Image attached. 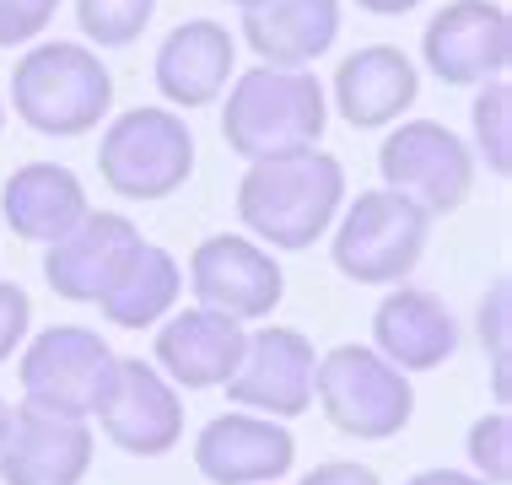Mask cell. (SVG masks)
Wrapping results in <instances>:
<instances>
[{"label":"cell","instance_id":"cell-1","mask_svg":"<svg viewBox=\"0 0 512 485\" xmlns=\"http://www.w3.org/2000/svg\"><path fill=\"white\" fill-rule=\"evenodd\" d=\"M340 205H345V168L324 146L248 162L238 184V221L248 227V238L281 248V254L313 248L335 227Z\"/></svg>","mask_w":512,"mask_h":485},{"label":"cell","instance_id":"cell-2","mask_svg":"<svg viewBox=\"0 0 512 485\" xmlns=\"http://www.w3.org/2000/svg\"><path fill=\"white\" fill-rule=\"evenodd\" d=\"M329 119V92L313 71H281V65H254L232 81L221 103V141L238 157H292V151L318 146Z\"/></svg>","mask_w":512,"mask_h":485},{"label":"cell","instance_id":"cell-3","mask_svg":"<svg viewBox=\"0 0 512 485\" xmlns=\"http://www.w3.org/2000/svg\"><path fill=\"white\" fill-rule=\"evenodd\" d=\"M11 108L38 135H87L114 108V76L98 60V49L81 44H38L11 71Z\"/></svg>","mask_w":512,"mask_h":485},{"label":"cell","instance_id":"cell-4","mask_svg":"<svg viewBox=\"0 0 512 485\" xmlns=\"http://www.w3.org/2000/svg\"><path fill=\"white\" fill-rule=\"evenodd\" d=\"M432 216L399 189H367L335 216V270L356 286H399L421 265Z\"/></svg>","mask_w":512,"mask_h":485},{"label":"cell","instance_id":"cell-5","mask_svg":"<svg viewBox=\"0 0 512 485\" xmlns=\"http://www.w3.org/2000/svg\"><path fill=\"white\" fill-rule=\"evenodd\" d=\"M313 399L329 415V426L345 437L383 442L399 437L415 415V388L410 372H399L394 362H383L367 345H335L318 356L313 367Z\"/></svg>","mask_w":512,"mask_h":485},{"label":"cell","instance_id":"cell-6","mask_svg":"<svg viewBox=\"0 0 512 485\" xmlns=\"http://www.w3.org/2000/svg\"><path fill=\"white\" fill-rule=\"evenodd\" d=\"M195 173V130L173 108H130L103 130L98 178L124 200H168Z\"/></svg>","mask_w":512,"mask_h":485},{"label":"cell","instance_id":"cell-7","mask_svg":"<svg viewBox=\"0 0 512 485\" xmlns=\"http://www.w3.org/2000/svg\"><path fill=\"white\" fill-rule=\"evenodd\" d=\"M17 378H22V394L33 399V405H44L54 415H76V421H92V415L103 410L114 378H119V356L108 351V340L98 329L54 324L22 351Z\"/></svg>","mask_w":512,"mask_h":485},{"label":"cell","instance_id":"cell-8","mask_svg":"<svg viewBox=\"0 0 512 485\" xmlns=\"http://www.w3.org/2000/svg\"><path fill=\"white\" fill-rule=\"evenodd\" d=\"M378 173H383V189L410 194L426 216H448L475 189V151L448 124L410 119V124H394V135H383Z\"/></svg>","mask_w":512,"mask_h":485},{"label":"cell","instance_id":"cell-9","mask_svg":"<svg viewBox=\"0 0 512 485\" xmlns=\"http://www.w3.org/2000/svg\"><path fill=\"white\" fill-rule=\"evenodd\" d=\"M421 60L442 87H486L512 71V17L496 0H453L421 33Z\"/></svg>","mask_w":512,"mask_h":485},{"label":"cell","instance_id":"cell-10","mask_svg":"<svg viewBox=\"0 0 512 485\" xmlns=\"http://www.w3.org/2000/svg\"><path fill=\"white\" fill-rule=\"evenodd\" d=\"M189 291H195L200 308L248 324V318L281 308L286 275L275 265V248L243 238V232H216L189 254Z\"/></svg>","mask_w":512,"mask_h":485},{"label":"cell","instance_id":"cell-11","mask_svg":"<svg viewBox=\"0 0 512 485\" xmlns=\"http://www.w3.org/2000/svg\"><path fill=\"white\" fill-rule=\"evenodd\" d=\"M92 469V426L54 415L33 399L6 410L0 437V480L6 485H81Z\"/></svg>","mask_w":512,"mask_h":485},{"label":"cell","instance_id":"cell-12","mask_svg":"<svg viewBox=\"0 0 512 485\" xmlns=\"http://www.w3.org/2000/svg\"><path fill=\"white\" fill-rule=\"evenodd\" d=\"M313 367H318L313 340L302 329L270 324L243 340V362L221 388H227L232 405L292 421V415L313 410Z\"/></svg>","mask_w":512,"mask_h":485},{"label":"cell","instance_id":"cell-13","mask_svg":"<svg viewBox=\"0 0 512 485\" xmlns=\"http://www.w3.org/2000/svg\"><path fill=\"white\" fill-rule=\"evenodd\" d=\"M103 437L130 459H162L184 437V399L141 356H119V378L98 410Z\"/></svg>","mask_w":512,"mask_h":485},{"label":"cell","instance_id":"cell-14","mask_svg":"<svg viewBox=\"0 0 512 485\" xmlns=\"http://www.w3.org/2000/svg\"><path fill=\"white\" fill-rule=\"evenodd\" d=\"M141 227L114 211H87L65 238L49 243L44 254V281L54 297L65 302H103L108 286L119 281V270L130 265V254L141 248Z\"/></svg>","mask_w":512,"mask_h":485},{"label":"cell","instance_id":"cell-15","mask_svg":"<svg viewBox=\"0 0 512 485\" xmlns=\"http://www.w3.org/2000/svg\"><path fill=\"white\" fill-rule=\"evenodd\" d=\"M297 464V437L275 415L238 410L216 415L195 437V469L211 485H270L286 480Z\"/></svg>","mask_w":512,"mask_h":485},{"label":"cell","instance_id":"cell-16","mask_svg":"<svg viewBox=\"0 0 512 485\" xmlns=\"http://www.w3.org/2000/svg\"><path fill=\"white\" fill-rule=\"evenodd\" d=\"M232 65H238V38L211 17H189L162 38L151 81L173 108H205L227 92Z\"/></svg>","mask_w":512,"mask_h":485},{"label":"cell","instance_id":"cell-17","mask_svg":"<svg viewBox=\"0 0 512 485\" xmlns=\"http://www.w3.org/2000/svg\"><path fill=\"white\" fill-rule=\"evenodd\" d=\"M372 351L383 362H394L399 372H437L459 351V324L442 308L437 291L399 286L372 313Z\"/></svg>","mask_w":512,"mask_h":485},{"label":"cell","instance_id":"cell-18","mask_svg":"<svg viewBox=\"0 0 512 485\" xmlns=\"http://www.w3.org/2000/svg\"><path fill=\"white\" fill-rule=\"evenodd\" d=\"M415 92H421L415 60L394 44H367V49L345 54L335 71V87H329L340 119L351 130H389L415 103Z\"/></svg>","mask_w":512,"mask_h":485},{"label":"cell","instance_id":"cell-19","mask_svg":"<svg viewBox=\"0 0 512 485\" xmlns=\"http://www.w3.org/2000/svg\"><path fill=\"white\" fill-rule=\"evenodd\" d=\"M340 38V0H254L243 6V44L259 65L313 71Z\"/></svg>","mask_w":512,"mask_h":485},{"label":"cell","instance_id":"cell-20","mask_svg":"<svg viewBox=\"0 0 512 485\" xmlns=\"http://www.w3.org/2000/svg\"><path fill=\"white\" fill-rule=\"evenodd\" d=\"M243 324L211 308H184L157 335V372L173 388H221L243 362Z\"/></svg>","mask_w":512,"mask_h":485},{"label":"cell","instance_id":"cell-21","mask_svg":"<svg viewBox=\"0 0 512 485\" xmlns=\"http://www.w3.org/2000/svg\"><path fill=\"white\" fill-rule=\"evenodd\" d=\"M87 211L92 205H87L81 178L71 168H60V162H27V168H17L6 178V189H0V216H6V227L27 243H44V248L54 238H65Z\"/></svg>","mask_w":512,"mask_h":485},{"label":"cell","instance_id":"cell-22","mask_svg":"<svg viewBox=\"0 0 512 485\" xmlns=\"http://www.w3.org/2000/svg\"><path fill=\"white\" fill-rule=\"evenodd\" d=\"M178 291H184L178 259L168 254V248H157V243H141L98 308H103V318L114 329H151V324H162V318L173 313Z\"/></svg>","mask_w":512,"mask_h":485},{"label":"cell","instance_id":"cell-23","mask_svg":"<svg viewBox=\"0 0 512 485\" xmlns=\"http://www.w3.org/2000/svg\"><path fill=\"white\" fill-rule=\"evenodd\" d=\"M469 124H475V157L486 162L496 178L512 173V87L502 81H486L475 92V108H469Z\"/></svg>","mask_w":512,"mask_h":485},{"label":"cell","instance_id":"cell-24","mask_svg":"<svg viewBox=\"0 0 512 485\" xmlns=\"http://www.w3.org/2000/svg\"><path fill=\"white\" fill-rule=\"evenodd\" d=\"M157 0H76V27L98 49H130L151 27Z\"/></svg>","mask_w":512,"mask_h":485},{"label":"cell","instance_id":"cell-25","mask_svg":"<svg viewBox=\"0 0 512 485\" xmlns=\"http://www.w3.org/2000/svg\"><path fill=\"white\" fill-rule=\"evenodd\" d=\"M480 340H486L491 351V394L496 405H507V351H512V281L507 275H496L486 302H480Z\"/></svg>","mask_w":512,"mask_h":485},{"label":"cell","instance_id":"cell-26","mask_svg":"<svg viewBox=\"0 0 512 485\" xmlns=\"http://www.w3.org/2000/svg\"><path fill=\"white\" fill-rule=\"evenodd\" d=\"M469 464L486 485H512V415L507 405L469 426Z\"/></svg>","mask_w":512,"mask_h":485},{"label":"cell","instance_id":"cell-27","mask_svg":"<svg viewBox=\"0 0 512 485\" xmlns=\"http://www.w3.org/2000/svg\"><path fill=\"white\" fill-rule=\"evenodd\" d=\"M60 0H0V49H22L38 44L49 33Z\"/></svg>","mask_w":512,"mask_h":485},{"label":"cell","instance_id":"cell-28","mask_svg":"<svg viewBox=\"0 0 512 485\" xmlns=\"http://www.w3.org/2000/svg\"><path fill=\"white\" fill-rule=\"evenodd\" d=\"M27 324H33V302H27V291L0 281V362H11V351H22Z\"/></svg>","mask_w":512,"mask_h":485},{"label":"cell","instance_id":"cell-29","mask_svg":"<svg viewBox=\"0 0 512 485\" xmlns=\"http://www.w3.org/2000/svg\"><path fill=\"white\" fill-rule=\"evenodd\" d=\"M297 485H378V475H372L367 464H351V459H329V464H318L308 469Z\"/></svg>","mask_w":512,"mask_h":485},{"label":"cell","instance_id":"cell-30","mask_svg":"<svg viewBox=\"0 0 512 485\" xmlns=\"http://www.w3.org/2000/svg\"><path fill=\"white\" fill-rule=\"evenodd\" d=\"M405 485H486V480L464 475V469H421V475H410Z\"/></svg>","mask_w":512,"mask_h":485},{"label":"cell","instance_id":"cell-31","mask_svg":"<svg viewBox=\"0 0 512 485\" xmlns=\"http://www.w3.org/2000/svg\"><path fill=\"white\" fill-rule=\"evenodd\" d=\"M362 11H372V17H405V11H415L421 0H356Z\"/></svg>","mask_w":512,"mask_h":485},{"label":"cell","instance_id":"cell-32","mask_svg":"<svg viewBox=\"0 0 512 485\" xmlns=\"http://www.w3.org/2000/svg\"><path fill=\"white\" fill-rule=\"evenodd\" d=\"M6 410H11V405H6V399H0V437H6Z\"/></svg>","mask_w":512,"mask_h":485},{"label":"cell","instance_id":"cell-33","mask_svg":"<svg viewBox=\"0 0 512 485\" xmlns=\"http://www.w3.org/2000/svg\"><path fill=\"white\" fill-rule=\"evenodd\" d=\"M227 6H254V0H227Z\"/></svg>","mask_w":512,"mask_h":485},{"label":"cell","instance_id":"cell-34","mask_svg":"<svg viewBox=\"0 0 512 485\" xmlns=\"http://www.w3.org/2000/svg\"><path fill=\"white\" fill-rule=\"evenodd\" d=\"M0 130H6V103H0Z\"/></svg>","mask_w":512,"mask_h":485}]
</instances>
